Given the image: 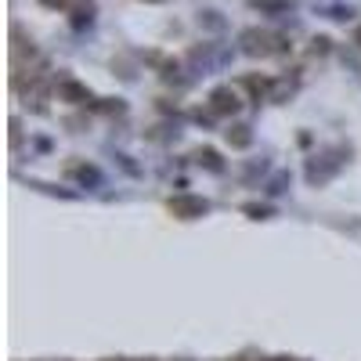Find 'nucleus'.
<instances>
[{"label": "nucleus", "instance_id": "nucleus-5", "mask_svg": "<svg viewBox=\"0 0 361 361\" xmlns=\"http://www.w3.org/2000/svg\"><path fill=\"white\" fill-rule=\"evenodd\" d=\"M47 8H73V4H80V0H44Z\"/></svg>", "mask_w": 361, "mask_h": 361}, {"label": "nucleus", "instance_id": "nucleus-1", "mask_svg": "<svg viewBox=\"0 0 361 361\" xmlns=\"http://www.w3.org/2000/svg\"><path fill=\"white\" fill-rule=\"evenodd\" d=\"M170 209H173V217L192 221V217H202L209 206H206V199H188V195H180V199H173V202H170Z\"/></svg>", "mask_w": 361, "mask_h": 361}, {"label": "nucleus", "instance_id": "nucleus-7", "mask_svg": "<svg viewBox=\"0 0 361 361\" xmlns=\"http://www.w3.org/2000/svg\"><path fill=\"white\" fill-rule=\"evenodd\" d=\"M271 361H286V357H271Z\"/></svg>", "mask_w": 361, "mask_h": 361}, {"label": "nucleus", "instance_id": "nucleus-2", "mask_svg": "<svg viewBox=\"0 0 361 361\" xmlns=\"http://www.w3.org/2000/svg\"><path fill=\"white\" fill-rule=\"evenodd\" d=\"M209 102H214V112H221V116H228V112L238 109V94H235V90H228V87H217L214 94H209Z\"/></svg>", "mask_w": 361, "mask_h": 361}, {"label": "nucleus", "instance_id": "nucleus-6", "mask_svg": "<svg viewBox=\"0 0 361 361\" xmlns=\"http://www.w3.org/2000/svg\"><path fill=\"white\" fill-rule=\"evenodd\" d=\"M357 44H361V29H357Z\"/></svg>", "mask_w": 361, "mask_h": 361}, {"label": "nucleus", "instance_id": "nucleus-3", "mask_svg": "<svg viewBox=\"0 0 361 361\" xmlns=\"http://www.w3.org/2000/svg\"><path fill=\"white\" fill-rule=\"evenodd\" d=\"M58 90H62L66 98H73V102H87V98H90V94H87V90H83L80 83H62V87H58Z\"/></svg>", "mask_w": 361, "mask_h": 361}, {"label": "nucleus", "instance_id": "nucleus-4", "mask_svg": "<svg viewBox=\"0 0 361 361\" xmlns=\"http://www.w3.org/2000/svg\"><path fill=\"white\" fill-rule=\"evenodd\" d=\"M228 141H235V145H250V134H246V127H235V134L228 130Z\"/></svg>", "mask_w": 361, "mask_h": 361}]
</instances>
